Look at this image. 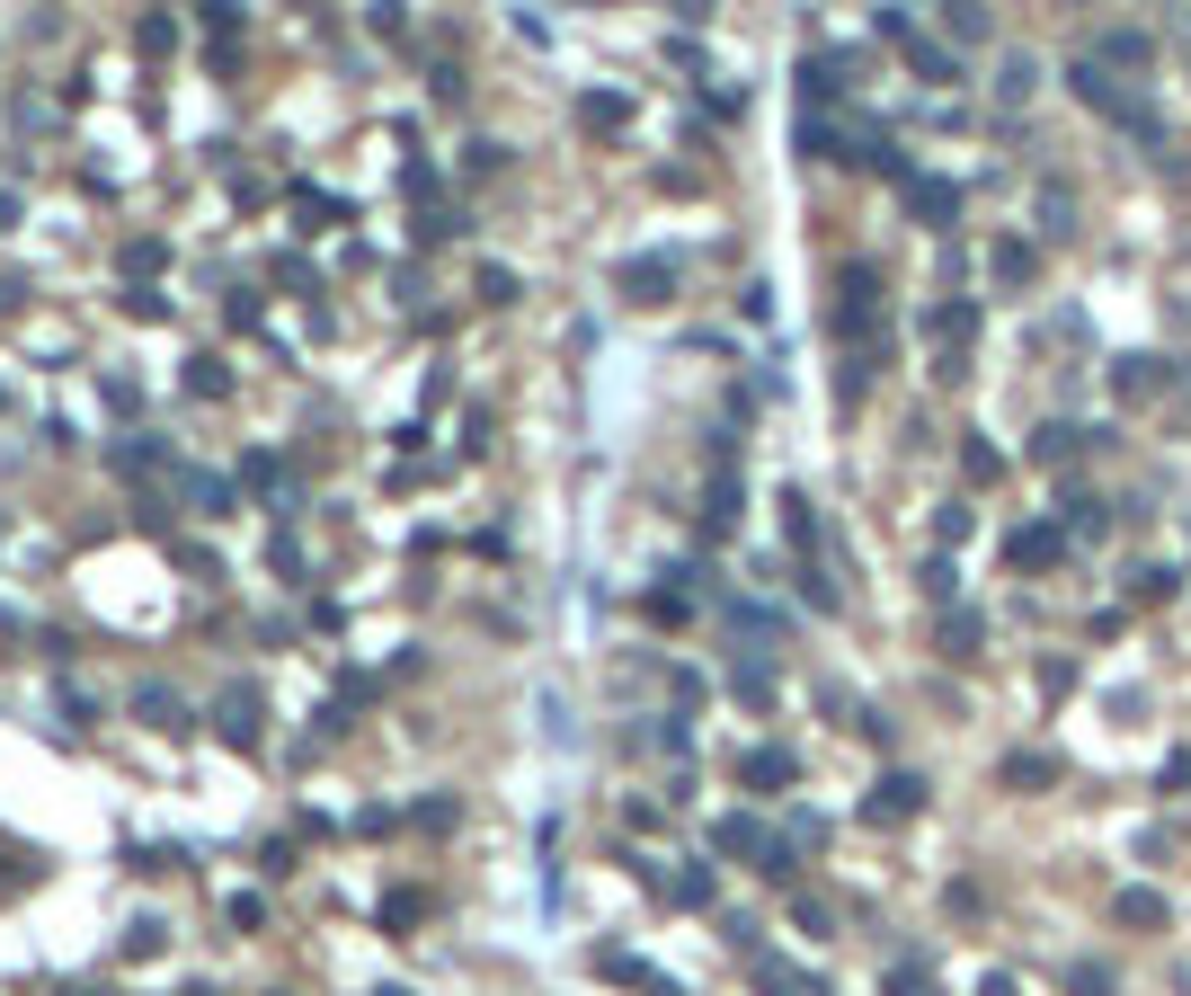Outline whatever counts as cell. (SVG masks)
I'll use <instances>...</instances> for the list:
<instances>
[{
    "instance_id": "8",
    "label": "cell",
    "mask_w": 1191,
    "mask_h": 996,
    "mask_svg": "<svg viewBox=\"0 0 1191 996\" xmlns=\"http://www.w3.org/2000/svg\"><path fill=\"white\" fill-rule=\"evenodd\" d=\"M997 277H1005V285H1023V277H1031V249H1023V241H1005V249H997Z\"/></svg>"
},
{
    "instance_id": "3",
    "label": "cell",
    "mask_w": 1191,
    "mask_h": 996,
    "mask_svg": "<svg viewBox=\"0 0 1191 996\" xmlns=\"http://www.w3.org/2000/svg\"><path fill=\"white\" fill-rule=\"evenodd\" d=\"M1102 54L1120 62V72H1139V62H1147V36H1139V27H1120V36H1102Z\"/></svg>"
},
{
    "instance_id": "7",
    "label": "cell",
    "mask_w": 1191,
    "mask_h": 996,
    "mask_svg": "<svg viewBox=\"0 0 1191 996\" xmlns=\"http://www.w3.org/2000/svg\"><path fill=\"white\" fill-rule=\"evenodd\" d=\"M916 214H924V223H952V187L924 178V187H916Z\"/></svg>"
},
{
    "instance_id": "2",
    "label": "cell",
    "mask_w": 1191,
    "mask_h": 996,
    "mask_svg": "<svg viewBox=\"0 0 1191 996\" xmlns=\"http://www.w3.org/2000/svg\"><path fill=\"white\" fill-rule=\"evenodd\" d=\"M1111 383H1120V401H1147V391H1156V365H1147V356H1120Z\"/></svg>"
},
{
    "instance_id": "5",
    "label": "cell",
    "mask_w": 1191,
    "mask_h": 996,
    "mask_svg": "<svg viewBox=\"0 0 1191 996\" xmlns=\"http://www.w3.org/2000/svg\"><path fill=\"white\" fill-rule=\"evenodd\" d=\"M872 810H881V819H907V810H916V783H907V774H889V783H881V801H872Z\"/></svg>"
},
{
    "instance_id": "6",
    "label": "cell",
    "mask_w": 1191,
    "mask_h": 996,
    "mask_svg": "<svg viewBox=\"0 0 1191 996\" xmlns=\"http://www.w3.org/2000/svg\"><path fill=\"white\" fill-rule=\"evenodd\" d=\"M997 98H1005V107H1023V98H1031V62H1023V54L1005 62V81H997Z\"/></svg>"
},
{
    "instance_id": "9",
    "label": "cell",
    "mask_w": 1191,
    "mask_h": 996,
    "mask_svg": "<svg viewBox=\"0 0 1191 996\" xmlns=\"http://www.w3.org/2000/svg\"><path fill=\"white\" fill-rule=\"evenodd\" d=\"M1014 561H1023V570H1031V561H1058V535H1040V525H1031V535L1014 543Z\"/></svg>"
},
{
    "instance_id": "4",
    "label": "cell",
    "mask_w": 1191,
    "mask_h": 996,
    "mask_svg": "<svg viewBox=\"0 0 1191 996\" xmlns=\"http://www.w3.org/2000/svg\"><path fill=\"white\" fill-rule=\"evenodd\" d=\"M969 329H978V312H960V303H943V312H934V339H943V348H960Z\"/></svg>"
},
{
    "instance_id": "1",
    "label": "cell",
    "mask_w": 1191,
    "mask_h": 996,
    "mask_svg": "<svg viewBox=\"0 0 1191 996\" xmlns=\"http://www.w3.org/2000/svg\"><path fill=\"white\" fill-rule=\"evenodd\" d=\"M1111 916H1120V925H1165V899H1156V890H1120Z\"/></svg>"
},
{
    "instance_id": "10",
    "label": "cell",
    "mask_w": 1191,
    "mask_h": 996,
    "mask_svg": "<svg viewBox=\"0 0 1191 996\" xmlns=\"http://www.w3.org/2000/svg\"><path fill=\"white\" fill-rule=\"evenodd\" d=\"M1031 454H1040V462H1068L1076 445H1068V427H1040V436H1031Z\"/></svg>"
}]
</instances>
